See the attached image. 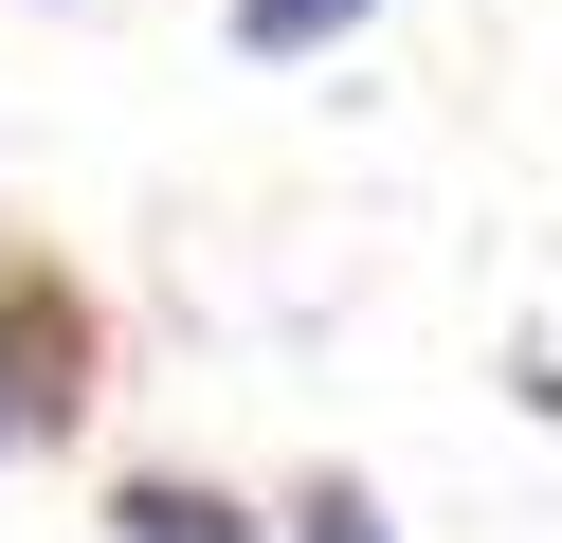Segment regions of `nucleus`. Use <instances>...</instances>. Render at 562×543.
Returning <instances> with one entry per match:
<instances>
[{
	"mask_svg": "<svg viewBox=\"0 0 562 543\" xmlns=\"http://www.w3.org/2000/svg\"><path fill=\"white\" fill-rule=\"evenodd\" d=\"M74 417V308H0V453Z\"/></svg>",
	"mask_w": 562,
	"mask_h": 543,
	"instance_id": "obj_1",
	"label": "nucleus"
},
{
	"mask_svg": "<svg viewBox=\"0 0 562 543\" xmlns=\"http://www.w3.org/2000/svg\"><path fill=\"white\" fill-rule=\"evenodd\" d=\"M110 525H127V543H255V507H236V489H182V471H146Z\"/></svg>",
	"mask_w": 562,
	"mask_h": 543,
	"instance_id": "obj_2",
	"label": "nucleus"
},
{
	"mask_svg": "<svg viewBox=\"0 0 562 543\" xmlns=\"http://www.w3.org/2000/svg\"><path fill=\"white\" fill-rule=\"evenodd\" d=\"M345 19H381V0H236V55H327Z\"/></svg>",
	"mask_w": 562,
	"mask_h": 543,
	"instance_id": "obj_3",
	"label": "nucleus"
},
{
	"mask_svg": "<svg viewBox=\"0 0 562 543\" xmlns=\"http://www.w3.org/2000/svg\"><path fill=\"white\" fill-rule=\"evenodd\" d=\"M291 543H381V507H363V489H345V471H327V489L291 507Z\"/></svg>",
	"mask_w": 562,
	"mask_h": 543,
	"instance_id": "obj_4",
	"label": "nucleus"
}]
</instances>
